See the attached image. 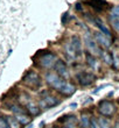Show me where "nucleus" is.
Listing matches in <instances>:
<instances>
[{
	"mask_svg": "<svg viewBox=\"0 0 119 128\" xmlns=\"http://www.w3.org/2000/svg\"><path fill=\"white\" fill-rule=\"evenodd\" d=\"M24 84L28 88H33V90H39L41 88V85H42V80H41V77L39 76L35 71H29L27 74H25L24 79Z\"/></svg>",
	"mask_w": 119,
	"mask_h": 128,
	"instance_id": "nucleus-1",
	"label": "nucleus"
},
{
	"mask_svg": "<svg viewBox=\"0 0 119 128\" xmlns=\"http://www.w3.org/2000/svg\"><path fill=\"white\" fill-rule=\"evenodd\" d=\"M25 106H26V111H27L31 115H39L41 113L40 106H38L34 101L29 100L28 102H26V104H25Z\"/></svg>",
	"mask_w": 119,
	"mask_h": 128,
	"instance_id": "nucleus-12",
	"label": "nucleus"
},
{
	"mask_svg": "<svg viewBox=\"0 0 119 128\" xmlns=\"http://www.w3.org/2000/svg\"><path fill=\"white\" fill-rule=\"evenodd\" d=\"M76 79L79 83V85L82 86H88V85L92 84L96 79V76L91 72H88V71H82V72H78L76 74Z\"/></svg>",
	"mask_w": 119,
	"mask_h": 128,
	"instance_id": "nucleus-3",
	"label": "nucleus"
},
{
	"mask_svg": "<svg viewBox=\"0 0 119 128\" xmlns=\"http://www.w3.org/2000/svg\"><path fill=\"white\" fill-rule=\"evenodd\" d=\"M99 124V128H112L111 127V124H110L109 120H106L105 118H100L98 120Z\"/></svg>",
	"mask_w": 119,
	"mask_h": 128,
	"instance_id": "nucleus-21",
	"label": "nucleus"
},
{
	"mask_svg": "<svg viewBox=\"0 0 119 128\" xmlns=\"http://www.w3.org/2000/svg\"><path fill=\"white\" fill-rule=\"evenodd\" d=\"M14 118L17 120L20 125H27L31 122V118L27 115V112H25V113H20V114H15L14 115Z\"/></svg>",
	"mask_w": 119,
	"mask_h": 128,
	"instance_id": "nucleus-14",
	"label": "nucleus"
},
{
	"mask_svg": "<svg viewBox=\"0 0 119 128\" xmlns=\"http://www.w3.org/2000/svg\"><path fill=\"white\" fill-rule=\"evenodd\" d=\"M110 20H111V24H112L113 28H114V29H116V30L119 33V19L111 16V18H110Z\"/></svg>",
	"mask_w": 119,
	"mask_h": 128,
	"instance_id": "nucleus-22",
	"label": "nucleus"
},
{
	"mask_svg": "<svg viewBox=\"0 0 119 128\" xmlns=\"http://www.w3.org/2000/svg\"><path fill=\"white\" fill-rule=\"evenodd\" d=\"M98 110L99 113L104 116H111L114 113V105L110 100H103L99 102Z\"/></svg>",
	"mask_w": 119,
	"mask_h": 128,
	"instance_id": "nucleus-5",
	"label": "nucleus"
},
{
	"mask_svg": "<svg viewBox=\"0 0 119 128\" xmlns=\"http://www.w3.org/2000/svg\"><path fill=\"white\" fill-rule=\"evenodd\" d=\"M67 18H68V13H64L63 14V18H62V22H63V24L67 22Z\"/></svg>",
	"mask_w": 119,
	"mask_h": 128,
	"instance_id": "nucleus-26",
	"label": "nucleus"
},
{
	"mask_svg": "<svg viewBox=\"0 0 119 128\" xmlns=\"http://www.w3.org/2000/svg\"><path fill=\"white\" fill-rule=\"evenodd\" d=\"M0 128H10L7 118H5V116H0Z\"/></svg>",
	"mask_w": 119,
	"mask_h": 128,
	"instance_id": "nucleus-23",
	"label": "nucleus"
},
{
	"mask_svg": "<svg viewBox=\"0 0 119 128\" xmlns=\"http://www.w3.org/2000/svg\"><path fill=\"white\" fill-rule=\"evenodd\" d=\"M86 62H88V65L92 69H96L98 66V62L96 60L95 56H92L91 54H86Z\"/></svg>",
	"mask_w": 119,
	"mask_h": 128,
	"instance_id": "nucleus-15",
	"label": "nucleus"
},
{
	"mask_svg": "<svg viewBox=\"0 0 119 128\" xmlns=\"http://www.w3.org/2000/svg\"><path fill=\"white\" fill-rule=\"evenodd\" d=\"M113 128H119V121H117L116 124H114V127Z\"/></svg>",
	"mask_w": 119,
	"mask_h": 128,
	"instance_id": "nucleus-28",
	"label": "nucleus"
},
{
	"mask_svg": "<svg viewBox=\"0 0 119 128\" xmlns=\"http://www.w3.org/2000/svg\"><path fill=\"white\" fill-rule=\"evenodd\" d=\"M89 128H99L98 120H97L96 118H91V119H90V125H89Z\"/></svg>",
	"mask_w": 119,
	"mask_h": 128,
	"instance_id": "nucleus-24",
	"label": "nucleus"
},
{
	"mask_svg": "<svg viewBox=\"0 0 119 128\" xmlns=\"http://www.w3.org/2000/svg\"><path fill=\"white\" fill-rule=\"evenodd\" d=\"M76 126H77V120L75 119V116H69L64 121L63 128H76Z\"/></svg>",
	"mask_w": 119,
	"mask_h": 128,
	"instance_id": "nucleus-16",
	"label": "nucleus"
},
{
	"mask_svg": "<svg viewBox=\"0 0 119 128\" xmlns=\"http://www.w3.org/2000/svg\"><path fill=\"white\" fill-rule=\"evenodd\" d=\"M102 58L104 60V62H105L106 64H109V65H112V62H113V57L112 55L110 54V52H107V51H104V52H102Z\"/></svg>",
	"mask_w": 119,
	"mask_h": 128,
	"instance_id": "nucleus-17",
	"label": "nucleus"
},
{
	"mask_svg": "<svg viewBox=\"0 0 119 128\" xmlns=\"http://www.w3.org/2000/svg\"><path fill=\"white\" fill-rule=\"evenodd\" d=\"M64 50H65V54H67V56H68L69 58H75L76 57L75 51H74V49L71 48L70 43H67V44H65V46H64Z\"/></svg>",
	"mask_w": 119,
	"mask_h": 128,
	"instance_id": "nucleus-18",
	"label": "nucleus"
},
{
	"mask_svg": "<svg viewBox=\"0 0 119 128\" xmlns=\"http://www.w3.org/2000/svg\"><path fill=\"white\" fill-rule=\"evenodd\" d=\"M93 37H95L96 43L99 44L100 47L106 48V49L111 47V38L107 37V36H105V35L102 34L100 32H96V33L93 34Z\"/></svg>",
	"mask_w": 119,
	"mask_h": 128,
	"instance_id": "nucleus-9",
	"label": "nucleus"
},
{
	"mask_svg": "<svg viewBox=\"0 0 119 128\" xmlns=\"http://www.w3.org/2000/svg\"><path fill=\"white\" fill-rule=\"evenodd\" d=\"M69 43H70L71 48L74 49V51H75L76 56L81 55V52H82V40L79 38V36H77V35L71 36V41H70Z\"/></svg>",
	"mask_w": 119,
	"mask_h": 128,
	"instance_id": "nucleus-11",
	"label": "nucleus"
},
{
	"mask_svg": "<svg viewBox=\"0 0 119 128\" xmlns=\"http://www.w3.org/2000/svg\"><path fill=\"white\" fill-rule=\"evenodd\" d=\"M58 92H60L62 96H64V97H70V96H72L76 92V88L72 84L68 83V82H64V84L61 86V88L58 90Z\"/></svg>",
	"mask_w": 119,
	"mask_h": 128,
	"instance_id": "nucleus-10",
	"label": "nucleus"
},
{
	"mask_svg": "<svg viewBox=\"0 0 119 128\" xmlns=\"http://www.w3.org/2000/svg\"><path fill=\"white\" fill-rule=\"evenodd\" d=\"M55 62H56V55L53 54V52H47V54L42 55L39 60V63H40L41 66L47 68V69L54 66Z\"/></svg>",
	"mask_w": 119,
	"mask_h": 128,
	"instance_id": "nucleus-6",
	"label": "nucleus"
},
{
	"mask_svg": "<svg viewBox=\"0 0 119 128\" xmlns=\"http://www.w3.org/2000/svg\"><path fill=\"white\" fill-rule=\"evenodd\" d=\"M60 102H61L60 99H57L56 97H53V96H50V94H48V96H46L44 98H42V100H41V102H40V105H41L40 108L49 110L50 107L57 106Z\"/></svg>",
	"mask_w": 119,
	"mask_h": 128,
	"instance_id": "nucleus-8",
	"label": "nucleus"
},
{
	"mask_svg": "<svg viewBox=\"0 0 119 128\" xmlns=\"http://www.w3.org/2000/svg\"><path fill=\"white\" fill-rule=\"evenodd\" d=\"M54 70H55V74H58L61 78H68L69 77V71H68V68L65 65V63L62 60H57L55 62L54 64Z\"/></svg>",
	"mask_w": 119,
	"mask_h": 128,
	"instance_id": "nucleus-7",
	"label": "nucleus"
},
{
	"mask_svg": "<svg viewBox=\"0 0 119 128\" xmlns=\"http://www.w3.org/2000/svg\"><path fill=\"white\" fill-rule=\"evenodd\" d=\"M90 125V118L88 115H82L81 118V128H89Z\"/></svg>",
	"mask_w": 119,
	"mask_h": 128,
	"instance_id": "nucleus-19",
	"label": "nucleus"
},
{
	"mask_svg": "<svg viewBox=\"0 0 119 128\" xmlns=\"http://www.w3.org/2000/svg\"><path fill=\"white\" fill-rule=\"evenodd\" d=\"M46 82H47V84H49L53 88H55V90H60L61 88V86L63 84H64V79L63 78H61L58 74H56L55 72H48L47 74H46Z\"/></svg>",
	"mask_w": 119,
	"mask_h": 128,
	"instance_id": "nucleus-2",
	"label": "nucleus"
},
{
	"mask_svg": "<svg viewBox=\"0 0 119 128\" xmlns=\"http://www.w3.org/2000/svg\"><path fill=\"white\" fill-rule=\"evenodd\" d=\"M93 21H95V24L97 26V27H98L99 32H100L102 34H104L105 36H107V37H110V38H111V32H110L109 28L106 27L105 24H103V22L99 20V19H95Z\"/></svg>",
	"mask_w": 119,
	"mask_h": 128,
	"instance_id": "nucleus-13",
	"label": "nucleus"
},
{
	"mask_svg": "<svg viewBox=\"0 0 119 128\" xmlns=\"http://www.w3.org/2000/svg\"><path fill=\"white\" fill-rule=\"evenodd\" d=\"M84 41H85V46H86L89 54H91L92 56H100L102 55V50H100L99 46L96 43L95 40H92V37L90 35H86Z\"/></svg>",
	"mask_w": 119,
	"mask_h": 128,
	"instance_id": "nucleus-4",
	"label": "nucleus"
},
{
	"mask_svg": "<svg viewBox=\"0 0 119 128\" xmlns=\"http://www.w3.org/2000/svg\"><path fill=\"white\" fill-rule=\"evenodd\" d=\"M111 13H112V16L113 18H117V19H119V5L118 6H114L112 8V10H111Z\"/></svg>",
	"mask_w": 119,
	"mask_h": 128,
	"instance_id": "nucleus-25",
	"label": "nucleus"
},
{
	"mask_svg": "<svg viewBox=\"0 0 119 128\" xmlns=\"http://www.w3.org/2000/svg\"><path fill=\"white\" fill-rule=\"evenodd\" d=\"M70 107H71V108L77 107V104H76V102H74V104H70Z\"/></svg>",
	"mask_w": 119,
	"mask_h": 128,
	"instance_id": "nucleus-27",
	"label": "nucleus"
},
{
	"mask_svg": "<svg viewBox=\"0 0 119 128\" xmlns=\"http://www.w3.org/2000/svg\"><path fill=\"white\" fill-rule=\"evenodd\" d=\"M7 121H8V126H10V128H20L19 127L20 124L15 120L14 116H10V118H7Z\"/></svg>",
	"mask_w": 119,
	"mask_h": 128,
	"instance_id": "nucleus-20",
	"label": "nucleus"
}]
</instances>
